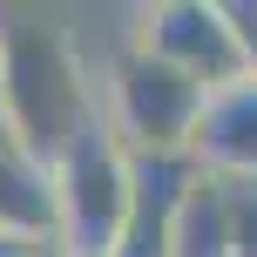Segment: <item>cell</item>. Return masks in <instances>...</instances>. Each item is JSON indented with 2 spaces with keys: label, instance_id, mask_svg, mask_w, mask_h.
Returning a JSON list of instances; mask_svg holds the SVG:
<instances>
[{
  "label": "cell",
  "instance_id": "obj_1",
  "mask_svg": "<svg viewBox=\"0 0 257 257\" xmlns=\"http://www.w3.org/2000/svg\"><path fill=\"white\" fill-rule=\"evenodd\" d=\"M190 142H196V156L217 163V169H257V75L203 95V115H196Z\"/></svg>",
  "mask_w": 257,
  "mask_h": 257
}]
</instances>
